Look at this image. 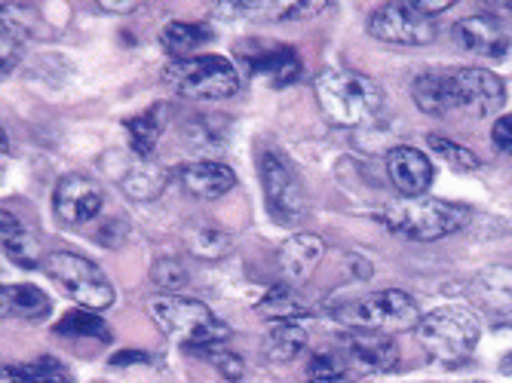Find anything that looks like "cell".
Returning a JSON list of instances; mask_svg holds the SVG:
<instances>
[{
	"label": "cell",
	"mask_w": 512,
	"mask_h": 383,
	"mask_svg": "<svg viewBox=\"0 0 512 383\" xmlns=\"http://www.w3.org/2000/svg\"><path fill=\"white\" fill-rule=\"evenodd\" d=\"M341 319L350 328H362V331H378V334H402V331H414L421 325L424 313L414 304L411 295L399 292V289H384L368 298H359L353 304H347L341 310Z\"/></svg>",
	"instance_id": "8992f818"
},
{
	"label": "cell",
	"mask_w": 512,
	"mask_h": 383,
	"mask_svg": "<svg viewBox=\"0 0 512 383\" xmlns=\"http://www.w3.org/2000/svg\"><path fill=\"white\" fill-rule=\"evenodd\" d=\"M258 316H264L270 322H298L307 316V307L292 295L289 285H273L267 298L258 304Z\"/></svg>",
	"instance_id": "f546056e"
},
{
	"label": "cell",
	"mask_w": 512,
	"mask_h": 383,
	"mask_svg": "<svg viewBox=\"0 0 512 383\" xmlns=\"http://www.w3.org/2000/svg\"><path fill=\"white\" fill-rule=\"evenodd\" d=\"M53 206H56V215L65 224L77 227V224H86V221H92L102 212L105 194H102V187L92 178H86V175H65L56 184Z\"/></svg>",
	"instance_id": "4fadbf2b"
},
{
	"label": "cell",
	"mask_w": 512,
	"mask_h": 383,
	"mask_svg": "<svg viewBox=\"0 0 512 383\" xmlns=\"http://www.w3.org/2000/svg\"><path fill=\"white\" fill-rule=\"evenodd\" d=\"M411 99L430 117H445L448 111H457L454 105V86L451 71H424L411 80Z\"/></svg>",
	"instance_id": "ac0fdd59"
},
{
	"label": "cell",
	"mask_w": 512,
	"mask_h": 383,
	"mask_svg": "<svg viewBox=\"0 0 512 383\" xmlns=\"http://www.w3.org/2000/svg\"><path fill=\"white\" fill-rule=\"evenodd\" d=\"M451 86H454V105L473 117H491L506 102L503 80L485 68H454Z\"/></svg>",
	"instance_id": "8fae6325"
},
{
	"label": "cell",
	"mask_w": 512,
	"mask_h": 383,
	"mask_svg": "<svg viewBox=\"0 0 512 383\" xmlns=\"http://www.w3.org/2000/svg\"><path fill=\"white\" fill-rule=\"evenodd\" d=\"M329 10V0H261L258 16L264 22H304Z\"/></svg>",
	"instance_id": "83f0119b"
},
{
	"label": "cell",
	"mask_w": 512,
	"mask_h": 383,
	"mask_svg": "<svg viewBox=\"0 0 512 383\" xmlns=\"http://www.w3.org/2000/svg\"><path fill=\"white\" fill-rule=\"evenodd\" d=\"M102 166L123 194L129 200H138V203L157 200L169 184L166 166H160L154 157H138L132 148L129 151H108L102 157Z\"/></svg>",
	"instance_id": "9c48e42d"
},
{
	"label": "cell",
	"mask_w": 512,
	"mask_h": 383,
	"mask_svg": "<svg viewBox=\"0 0 512 383\" xmlns=\"http://www.w3.org/2000/svg\"><path fill=\"white\" fill-rule=\"evenodd\" d=\"M59 334L65 338H96V341H111V328L102 316L89 313V310H74L68 316H62V322L56 325Z\"/></svg>",
	"instance_id": "4dcf8cb0"
},
{
	"label": "cell",
	"mask_w": 512,
	"mask_h": 383,
	"mask_svg": "<svg viewBox=\"0 0 512 383\" xmlns=\"http://www.w3.org/2000/svg\"><path fill=\"white\" fill-rule=\"evenodd\" d=\"M310 383H350L347 377H329V380H310Z\"/></svg>",
	"instance_id": "f6af8a7d"
},
{
	"label": "cell",
	"mask_w": 512,
	"mask_h": 383,
	"mask_svg": "<svg viewBox=\"0 0 512 383\" xmlns=\"http://www.w3.org/2000/svg\"><path fill=\"white\" fill-rule=\"evenodd\" d=\"M0 383H28L25 365H4V371H0Z\"/></svg>",
	"instance_id": "60d3db41"
},
{
	"label": "cell",
	"mask_w": 512,
	"mask_h": 383,
	"mask_svg": "<svg viewBox=\"0 0 512 383\" xmlns=\"http://www.w3.org/2000/svg\"><path fill=\"white\" fill-rule=\"evenodd\" d=\"M325 255V243L316 233H295L279 246V270L289 285H301L313 276Z\"/></svg>",
	"instance_id": "2e32d148"
},
{
	"label": "cell",
	"mask_w": 512,
	"mask_h": 383,
	"mask_svg": "<svg viewBox=\"0 0 512 383\" xmlns=\"http://www.w3.org/2000/svg\"><path fill=\"white\" fill-rule=\"evenodd\" d=\"M212 40V28L200 22H169L160 31V43L166 46V53L175 59H191L197 46Z\"/></svg>",
	"instance_id": "484cf974"
},
{
	"label": "cell",
	"mask_w": 512,
	"mask_h": 383,
	"mask_svg": "<svg viewBox=\"0 0 512 383\" xmlns=\"http://www.w3.org/2000/svg\"><path fill=\"white\" fill-rule=\"evenodd\" d=\"M500 368H503V374H509V377H512V353L503 359V365H500Z\"/></svg>",
	"instance_id": "ee69618b"
},
{
	"label": "cell",
	"mask_w": 512,
	"mask_h": 383,
	"mask_svg": "<svg viewBox=\"0 0 512 383\" xmlns=\"http://www.w3.org/2000/svg\"><path fill=\"white\" fill-rule=\"evenodd\" d=\"M491 141L500 154H512V114L497 117V123L491 129Z\"/></svg>",
	"instance_id": "74e56055"
},
{
	"label": "cell",
	"mask_w": 512,
	"mask_h": 383,
	"mask_svg": "<svg viewBox=\"0 0 512 383\" xmlns=\"http://www.w3.org/2000/svg\"><path fill=\"white\" fill-rule=\"evenodd\" d=\"M261 0H212V13L221 19H243L249 13H258Z\"/></svg>",
	"instance_id": "d590c367"
},
{
	"label": "cell",
	"mask_w": 512,
	"mask_h": 383,
	"mask_svg": "<svg viewBox=\"0 0 512 383\" xmlns=\"http://www.w3.org/2000/svg\"><path fill=\"white\" fill-rule=\"evenodd\" d=\"M50 273L86 310H108L114 304V285L96 261L71 252H56L50 258Z\"/></svg>",
	"instance_id": "ba28073f"
},
{
	"label": "cell",
	"mask_w": 512,
	"mask_h": 383,
	"mask_svg": "<svg viewBox=\"0 0 512 383\" xmlns=\"http://www.w3.org/2000/svg\"><path fill=\"white\" fill-rule=\"evenodd\" d=\"M479 7L488 10L497 19L500 13H512V0H479Z\"/></svg>",
	"instance_id": "7bdbcfd3"
},
{
	"label": "cell",
	"mask_w": 512,
	"mask_h": 383,
	"mask_svg": "<svg viewBox=\"0 0 512 383\" xmlns=\"http://www.w3.org/2000/svg\"><path fill=\"white\" fill-rule=\"evenodd\" d=\"M417 331V344L424 353L442 365H463L479 347L482 325L467 307H442L421 319Z\"/></svg>",
	"instance_id": "277c9868"
},
{
	"label": "cell",
	"mask_w": 512,
	"mask_h": 383,
	"mask_svg": "<svg viewBox=\"0 0 512 383\" xmlns=\"http://www.w3.org/2000/svg\"><path fill=\"white\" fill-rule=\"evenodd\" d=\"M470 209L460 203L436 200V197H402L384 206L381 221L408 239H421V243H433V239L451 236L460 227H467Z\"/></svg>",
	"instance_id": "7a4b0ae2"
},
{
	"label": "cell",
	"mask_w": 512,
	"mask_h": 383,
	"mask_svg": "<svg viewBox=\"0 0 512 383\" xmlns=\"http://www.w3.org/2000/svg\"><path fill=\"white\" fill-rule=\"evenodd\" d=\"M28 383H71L65 368L56 359H37L31 365H25Z\"/></svg>",
	"instance_id": "e575fe53"
},
{
	"label": "cell",
	"mask_w": 512,
	"mask_h": 383,
	"mask_svg": "<svg viewBox=\"0 0 512 383\" xmlns=\"http://www.w3.org/2000/svg\"><path fill=\"white\" fill-rule=\"evenodd\" d=\"M151 276H154V282L160 285V289H163L166 295H175V292L184 289V285H188V270H184L175 258L157 261L154 270H151Z\"/></svg>",
	"instance_id": "d6a6232c"
},
{
	"label": "cell",
	"mask_w": 512,
	"mask_h": 383,
	"mask_svg": "<svg viewBox=\"0 0 512 383\" xmlns=\"http://www.w3.org/2000/svg\"><path fill=\"white\" fill-rule=\"evenodd\" d=\"M181 184L200 200H218L237 187V172L221 160H197L181 169Z\"/></svg>",
	"instance_id": "e0dca14e"
},
{
	"label": "cell",
	"mask_w": 512,
	"mask_h": 383,
	"mask_svg": "<svg viewBox=\"0 0 512 383\" xmlns=\"http://www.w3.org/2000/svg\"><path fill=\"white\" fill-rule=\"evenodd\" d=\"M313 92L322 114L347 129L375 123L387 105L384 86L359 71L325 68L322 74H316Z\"/></svg>",
	"instance_id": "6da1fadb"
},
{
	"label": "cell",
	"mask_w": 512,
	"mask_h": 383,
	"mask_svg": "<svg viewBox=\"0 0 512 383\" xmlns=\"http://www.w3.org/2000/svg\"><path fill=\"white\" fill-rule=\"evenodd\" d=\"M427 145H430L433 154H439L445 163H451L460 172H476V169H482V157L479 154H473L470 148L457 145V141H451L445 135H427Z\"/></svg>",
	"instance_id": "1f68e13d"
},
{
	"label": "cell",
	"mask_w": 512,
	"mask_h": 383,
	"mask_svg": "<svg viewBox=\"0 0 512 383\" xmlns=\"http://www.w3.org/2000/svg\"><path fill=\"white\" fill-rule=\"evenodd\" d=\"M304 347H307V331H304L298 322H276V325L267 331L264 344H261L264 359H267V362H276V365L298 359Z\"/></svg>",
	"instance_id": "d4e9b609"
},
{
	"label": "cell",
	"mask_w": 512,
	"mask_h": 383,
	"mask_svg": "<svg viewBox=\"0 0 512 383\" xmlns=\"http://www.w3.org/2000/svg\"><path fill=\"white\" fill-rule=\"evenodd\" d=\"M0 243H4V255L22 267H34L40 258V243L34 239V233L25 227V221L13 212L4 209L0 215Z\"/></svg>",
	"instance_id": "7402d4cb"
},
{
	"label": "cell",
	"mask_w": 512,
	"mask_h": 383,
	"mask_svg": "<svg viewBox=\"0 0 512 383\" xmlns=\"http://www.w3.org/2000/svg\"><path fill=\"white\" fill-rule=\"evenodd\" d=\"M53 301L46 298L34 285H4L0 289V313L10 319H25V322H37L43 316H50Z\"/></svg>",
	"instance_id": "44dd1931"
},
{
	"label": "cell",
	"mask_w": 512,
	"mask_h": 383,
	"mask_svg": "<svg viewBox=\"0 0 512 383\" xmlns=\"http://www.w3.org/2000/svg\"><path fill=\"white\" fill-rule=\"evenodd\" d=\"M34 13L19 7V4H4V10H0V71H4V77L16 68L19 56H22V43L34 25Z\"/></svg>",
	"instance_id": "d6986e66"
},
{
	"label": "cell",
	"mask_w": 512,
	"mask_h": 383,
	"mask_svg": "<svg viewBox=\"0 0 512 383\" xmlns=\"http://www.w3.org/2000/svg\"><path fill=\"white\" fill-rule=\"evenodd\" d=\"M344 359L338 356H316L310 365H307V377L310 380H329V377H344Z\"/></svg>",
	"instance_id": "8d00e7d4"
},
{
	"label": "cell",
	"mask_w": 512,
	"mask_h": 383,
	"mask_svg": "<svg viewBox=\"0 0 512 383\" xmlns=\"http://www.w3.org/2000/svg\"><path fill=\"white\" fill-rule=\"evenodd\" d=\"M387 175L402 197H424L433 184V163L417 148H393L387 154Z\"/></svg>",
	"instance_id": "5bb4252c"
},
{
	"label": "cell",
	"mask_w": 512,
	"mask_h": 383,
	"mask_svg": "<svg viewBox=\"0 0 512 383\" xmlns=\"http://www.w3.org/2000/svg\"><path fill=\"white\" fill-rule=\"evenodd\" d=\"M163 80L181 99H194V102H221V99H234L240 92V74L234 62H227L224 56L175 59L166 68Z\"/></svg>",
	"instance_id": "5b68a950"
},
{
	"label": "cell",
	"mask_w": 512,
	"mask_h": 383,
	"mask_svg": "<svg viewBox=\"0 0 512 383\" xmlns=\"http://www.w3.org/2000/svg\"><path fill=\"white\" fill-rule=\"evenodd\" d=\"M99 7L108 13H129L138 7V0H99Z\"/></svg>",
	"instance_id": "b9f144b4"
},
{
	"label": "cell",
	"mask_w": 512,
	"mask_h": 383,
	"mask_svg": "<svg viewBox=\"0 0 512 383\" xmlns=\"http://www.w3.org/2000/svg\"><path fill=\"white\" fill-rule=\"evenodd\" d=\"M368 34L393 46H427L436 40V25L430 22V16L417 13L408 0L405 4L393 0V4H384L368 16Z\"/></svg>",
	"instance_id": "30bf717a"
},
{
	"label": "cell",
	"mask_w": 512,
	"mask_h": 383,
	"mask_svg": "<svg viewBox=\"0 0 512 383\" xmlns=\"http://www.w3.org/2000/svg\"><path fill=\"white\" fill-rule=\"evenodd\" d=\"M184 138H188V148L200 151V154H215L224 148V138H227V123L224 117H191V123L184 126Z\"/></svg>",
	"instance_id": "f1b7e54d"
},
{
	"label": "cell",
	"mask_w": 512,
	"mask_h": 383,
	"mask_svg": "<svg viewBox=\"0 0 512 383\" xmlns=\"http://www.w3.org/2000/svg\"><path fill=\"white\" fill-rule=\"evenodd\" d=\"M258 169H261L270 218L276 224H298L307 215V197H304V184L289 166V160L276 151H264Z\"/></svg>",
	"instance_id": "52a82bcc"
},
{
	"label": "cell",
	"mask_w": 512,
	"mask_h": 383,
	"mask_svg": "<svg viewBox=\"0 0 512 383\" xmlns=\"http://www.w3.org/2000/svg\"><path fill=\"white\" fill-rule=\"evenodd\" d=\"M457 43L467 53L482 59H503L509 53V34L494 16H467L454 28Z\"/></svg>",
	"instance_id": "9a60e30c"
},
{
	"label": "cell",
	"mask_w": 512,
	"mask_h": 383,
	"mask_svg": "<svg viewBox=\"0 0 512 383\" xmlns=\"http://www.w3.org/2000/svg\"><path fill=\"white\" fill-rule=\"evenodd\" d=\"M408 4H411L417 13H424V16H439V13H445L448 7H454L457 0H408Z\"/></svg>",
	"instance_id": "f35d334b"
},
{
	"label": "cell",
	"mask_w": 512,
	"mask_h": 383,
	"mask_svg": "<svg viewBox=\"0 0 512 383\" xmlns=\"http://www.w3.org/2000/svg\"><path fill=\"white\" fill-rule=\"evenodd\" d=\"M148 365L151 359H148V353H138V350H123V353H117L114 359H111V365H117V368H123V365Z\"/></svg>",
	"instance_id": "ab89813d"
},
{
	"label": "cell",
	"mask_w": 512,
	"mask_h": 383,
	"mask_svg": "<svg viewBox=\"0 0 512 383\" xmlns=\"http://www.w3.org/2000/svg\"><path fill=\"white\" fill-rule=\"evenodd\" d=\"M166 108H151L145 114H138L132 120H126V132H129V148L138 154V157H154L157 151V141L163 135V126H166Z\"/></svg>",
	"instance_id": "4316f807"
},
{
	"label": "cell",
	"mask_w": 512,
	"mask_h": 383,
	"mask_svg": "<svg viewBox=\"0 0 512 383\" xmlns=\"http://www.w3.org/2000/svg\"><path fill=\"white\" fill-rule=\"evenodd\" d=\"M341 347H344V365L362 374H384L399 365V347L390 334L350 328L341 338Z\"/></svg>",
	"instance_id": "7c38bea8"
},
{
	"label": "cell",
	"mask_w": 512,
	"mask_h": 383,
	"mask_svg": "<svg viewBox=\"0 0 512 383\" xmlns=\"http://www.w3.org/2000/svg\"><path fill=\"white\" fill-rule=\"evenodd\" d=\"M249 68H252V74L267 77L276 86H286V83H292L301 74V59H298V53L292 50V46L276 43V46H270V50H264V53L249 56Z\"/></svg>",
	"instance_id": "603a6c76"
},
{
	"label": "cell",
	"mask_w": 512,
	"mask_h": 383,
	"mask_svg": "<svg viewBox=\"0 0 512 383\" xmlns=\"http://www.w3.org/2000/svg\"><path fill=\"white\" fill-rule=\"evenodd\" d=\"M470 295L491 313L509 316L512 313V270L509 267H488L473 276Z\"/></svg>",
	"instance_id": "ffe728a7"
},
{
	"label": "cell",
	"mask_w": 512,
	"mask_h": 383,
	"mask_svg": "<svg viewBox=\"0 0 512 383\" xmlns=\"http://www.w3.org/2000/svg\"><path fill=\"white\" fill-rule=\"evenodd\" d=\"M181 239H184V249L200 261H221L230 252V233L206 221H191L184 227Z\"/></svg>",
	"instance_id": "cb8c5ba5"
},
{
	"label": "cell",
	"mask_w": 512,
	"mask_h": 383,
	"mask_svg": "<svg viewBox=\"0 0 512 383\" xmlns=\"http://www.w3.org/2000/svg\"><path fill=\"white\" fill-rule=\"evenodd\" d=\"M206 356H209V362L218 368V374L224 377V380H230V383H237L243 374H246V365H243V359L237 356V353H230V350H224V347H215V350H206Z\"/></svg>",
	"instance_id": "836d02e7"
},
{
	"label": "cell",
	"mask_w": 512,
	"mask_h": 383,
	"mask_svg": "<svg viewBox=\"0 0 512 383\" xmlns=\"http://www.w3.org/2000/svg\"><path fill=\"white\" fill-rule=\"evenodd\" d=\"M151 313L154 322L163 328V334H169L172 341L197 353L224 347V341L230 338V328L203 301L194 298L163 295L151 304Z\"/></svg>",
	"instance_id": "3957f363"
}]
</instances>
